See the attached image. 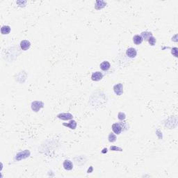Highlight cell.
Here are the masks:
<instances>
[{"label": "cell", "mask_w": 178, "mask_h": 178, "mask_svg": "<svg viewBox=\"0 0 178 178\" xmlns=\"http://www.w3.org/2000/svg\"><path fill=\"white\" fill-rule=\"evenodd\" d=\"M43 106H44L43 102L40 101H34L31 103V109L35 112H38L42 108H43Z\"/></svg>", "instance_id": "1"}, {"label": "cell", "mask_w": 178, "mask_h": 178, "mask_svg": "<svg viewBox=\"0 0 178 178\" xmlns=\"http://www.w3.org/2000/svg\"><path fill=\"white\" fill-rule=\"evenodd\" d=\"M112 130L114 132V134H116V135H119L123 131V128H122V126L120 125V123H114L112 125Z\"/></svg>", "instance_id": "2"}, {"label": "cell", "mask_w": 178, "mask_h": 178, "mask_svg": "<svg viewBox=\"0 0 178 178\" xmlns=\"http://www.w3.org/2000/svg\"><path fill=\"white\" fill-rule=\"evenodd\" d=\"M126 55L129 57V58H135L137 55V49L133 47H130L127 49L126 51Z\"/></svg>", "instance_id": "3"}, {"label": "cell", "mask_w": 178, "mask_h": 178, "mask_svg": "<svg viewBox=\"0 0 178 178\" xmlns=\"http://www.w3.org/2000/svg\"><path fill=\"white\" fill-rule=\"evenodd\" d=\"M113 90L114 92L117 95H123V83H118L113 86Z\"/></svg>", "instance_id": "4"}, {"label": "cell", "mask_w": 178, "mask_h": 178, "mask_svg": "<svg viewBox=\"0 0 178 178\" xmlns=\"http://www.w3.org/2000/svg\"><path fill=\"white\" fill-rule=\"evenodd\" d=\"M102 78H103V74H102V72H98V71L93 72L92 74V76H91V79H92V81H100Z\"/></svg>", "instance_id": "5"}, {"label": "cell", "mask_w": 178, "mask_h": 178, "mask_svg": "<svg viewBox=\"0 0 178 178\" xmlns=\"http://www.w3.org/2000/svg\"><path fill=\"white\" fill-rule=\"evenodd\" d=\"M59 119H61V120H71L73 118V116H72L71 113H60L57 116Z\"/></svg>", "instance_id": "6"}, {"label": "cell", "mask_w": 178, "mask_h": 178, "mask_svg": "<svg viewBox=\"0 0 178 178\" xmlns=\"http://www.w3.org/2000/svg\"><path fill=\"white\" fill-rule=\"evenodd\" d=\"M30 47H31V43L29 41V40H24L20 42V47L22 50H24V51L28 50L30 48Z\"/></svg>", "instance_id": "7"}, {"label": "cell", "mask_w": 178, "mask_h": 178, "mask_svg": "<svg viewBox=\"0 0 178 178\" xmlns=\"http://www.w3.org/2000/svg\"><path fill=\"white\" fill-rule=\"evenodd\" d=\"M63 168L66 171H71L73 168V164L70 160H65L63 162Z\"/></svg>", "instance_id": "8"}, {"label": "cell", "mask_w": 178, "mask_h": 178, "mask_svg": "<svg viewBox=\"0 0 178 178\" xmlns=\"http://www.w3.org/2000/svg\"><path fill=\"white\" fill-rule=\"evenodd\" d=\"M99 67H100V68H101L103 71H107V70H109L110 69V67H111V64L109 63V61H103V62L100 64Z\"/></svg>", "instance_id": "9"}, {"label": "cell", "mask_w": 178, "mask_h": 178, "mask_svg": "<svg viewBox=\"0 0 178 178\" xmlns=\"http://www.w3.org/2000/svg\"><path fill=\"white\" fill-rule=\"evenodd\" d=\"M143 38L141 37V35H135L133 37V41H134V44L139 45L143 43Z\"/></svg>", "instance_id": "10"}, {"label": "cell", "mask_w": 178, "mask_h": 178, "mask_svg": "<svg viewBox=\"0 0 178 178\" xmlns=\"http://www.w3.org/2000/svg\"><path fill=\"white\" fill-rule=\"evenodd\" d=\"M63 125H64L65 127H69L70 129H71V130H75L77 127V123L75 120H70L69 123H63Z\"/></svg>", "instance_id": "11"}, {"label": "cell", "mask_w": 178, "mask_h": 178, "mask_svg": "<svg viewBox=\"0 0 178 178\" xmlns=\"http://www.w3.org/2000/svg\"><path fill=\"white\" fill-rule=\"evenodd\" d=\"M141 37L143 38V39L145 40L146 41H148L149 38L152 36V33L151 32H149V31H143V32L141 33Z\"/></svg>", "instance_id": "12"}, {"label": "cell", "mask_w": 178, "mask_h": 178, "mask_svg": "<svg viewBox=\"0 0 178 178\" xmlns=\"http://www.w3.org/2000/svg\"><path fill=\"white\" fill-rule=\"evenodd\" d=\"M10 32H11V27H10L9 26L5 25L3 26L1 28V33L3 35L9 34Z\"/></svg>", "instance_id": "13"}, {"label": "cell", "mask_w": 178, "mask_h": 178, "mask_svg": "<svg viewBox=\"0 0 178 178\" xmlns=\"http://www.w3.org/2000/svg\"><path fill=\"white\" fill-rule=\"evenodd\" d=\"M108 139H109V142H111V143L115 142V141H116V139H117V138H116V134H113V133H110L109 137H108Z\"/></svg>", "instance_id": "14"}, {"label": "cell", "mask_w": 178, "mask_h": 178, "mask_svg": "<svg viewBox=\"0 0 178 178\" xmlns=\"http://www.w3.org/2000/svg\"><path fill=\"white\" fill-rule=\"evenodd\" d=\"M156 38H155L154 36H151L150 38H149V40H148V42L149 43V44L150 45H152V46H154L155 45V43H156Z\"/></svg>", "instance_id": "15"}, {"label": "cell", "mask_w": 178, "mask_h": 178, "mask_svg": "<svg viewBox=\"0 0 178 178\" xmlns=\"http://www.w3.org/2000/svg\"><path fill=\"white\" fill-rule=\"evenodd\" d=\"M118 119L120 120V121H123L126 118V116H125V113H123V112H120L118 113Z\"/></svg>", "instance_id": "16"}, {"label": "cell", "mask_w": 178, "mask_h": 178, "mask_svg": "<svg viewBox=\"0 0 178 178\" xmlns=\"http://www.w3.org/2000/svg\"><path fill=\"white\" fill-rule=\"evenodd\" d=\"M110 150L113 151H123V149H121L120 148L116 147V146H111L110 147Z\"/></svg>", "instance_id": "17"}, {"label": "cell", "mask_w": 178, "mask_h": 178, "mask_svg": "<svg viewBox=\"0 0 178 178\" xmlns=\"http://www.w3.org/2000/svg\"><path fill=\"white\" fill-rule=\"evenodd\" d=\"M177 47H174V48L172 49V51H174V53L173 52H172V53L173 54L174 56H175V57H177Z\"/></svg>", "instance_id": "18"}]
</instances>
